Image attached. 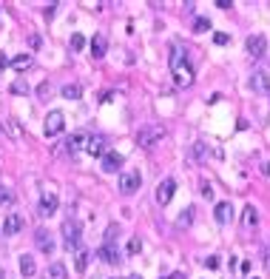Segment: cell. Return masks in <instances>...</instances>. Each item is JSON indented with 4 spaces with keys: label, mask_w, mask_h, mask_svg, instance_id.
Here are the masks:
<instances>
[{
    "label": "cell",
    "mask_w": 270,
    "mask_h": 279,
    "mask_svg": "<svg viewBox=\"0 0 270 279\" xmlns=\"http://www.w3.org/2000/svg\"><path fill=\"white\" fill-rule=\"evenodd\" d=\"M89 268V251H80L77 254V271H86Z\"/></svg>",
    "instance_id": "cell-31"
},
{
    "label": "cell",
    "mask_w": 270,
    "mask_h": 279,
    "mask_svg": "<svg viewBox=\"0 0 270 279\" xmlns=\"http://www.w3.org/2000/svg\"><path fill=\"white\" fill-rule=\"evenodd\" d=\"M0 279H6V271H3V268H0Z\"/></svg>",
    "instance_id": "cell-40"
},
{
    "label": "cell",
    "mask_w": 270,
    "mask_h": 279,
    "mask_svg": "<svg viewBox=\"0 0 270 279\" xmlns=\"http://www.w3.org/2000/svg\"><path fill=\"white\" fill-rule=\"evenodd\" d=\"M174 191H177V183H174L171 177H165V180L157 186V202L159 205H168L171 197H174Z\"/></svg>",
    "instance_id": "cell-11"
},
{
    "label": "cell",
    "mask_w": 270,
    "mask_h": 279,
    "mask_svg": "<svg viewBox=\"0 0 270 279\" xmlns=\"http://www.w3.org/2000/svg\"><path fill=\"white\" fill-rule=\"evenodd\" d=\"M6 66H9V57H6V54L0 51V69H6Z\"/></svg>",
    "instance_id": "cell-37"
},
{
    "label": "cell",
    "mask_w": 270,
    "mask_h": 279,
    "mask_svg": "<svg viewBox=\"0 0 270 279\" xmlns=\"http://www.w3.org/2000/svg\"><path fill=\"white\" fill-rule=\"evenodd\" d=\"M162 137H165V126H159V123H145V126L139 128V134H136L142 148H154Z\"/></svg>",
    "instance_id": "cell-2"
},
{
    "label": "cell",
    "mask_w": 270,
    "mask_h": 279,
    "mask_svg": "<svg viewBox=\"0 0 270 279\" xmlns=\"http://www.w3.org/2000/svg\"><path fill=\"white\" fill-rule=\"evenodd\" d=\"M191 151H193V157H196L199 163H205V160L211 157V148H208V142H202V140H199V142H193Z\"/></svg>",
    "instance_id": "cell-21"
},
{
    "label": "cell",
    "mask_w": 270,
    "mask_h": 279,
    "mask_svg": "<svg viewBox=\"0 0 270 279\" xmlns=\"http://www.w3.org/2000/svg\"><path fill=\"white\" fill-rule=\"evenodd\" d=\"M205 265H208V268H219V256H208V259H205Z\"/></svg>",
    "instance_id": "cell-34"
},
{
    "label": "cell",
    "mask_w": 270,
    "mask_h": 279,
    "mask_svg": "<svg viewBox=\"0 0 270 279\" xmlns=\"http://www.w3.org/2000/svg\"><path fill=\"white\" fill-rule=\"evenodd\" d=\"M245 46H248V54L253 60H262L265 54H268V37L265 35H250Z\"/></svg>",
    "instance_id": "cell-6"
},
{
    "label": "cell",
    "mask_w": 270,
    "mask_h": 279,
    "mask_svg": "<svg viewBox=\"0 0 270 279\" xmlns=\"http://www.w3.org/2000/svg\"><path fill=\"white\" fill-rule=\"evenodd\" d=\"M131 279H142V277H131Z\"/></svg>",
    "instance_id": "cell-41"
},
{
    "label": "cell",
    "mask_w": 270,
    "mask_h": 279,
    "mask_svg": "<svg viewBox=\"0 0 270 279\" xmlns=\"http://www.w3.org/2000/svg\"><path fill=\"white\" fill-rule=\"evenodd\" d=\"M162 279H185V274L182 271H174V274H168V277H162Z\"/></svg>",
    "instance_id": "cell-35"
},
{
    "label": "cell",
    "mask_w": 270,
    "mask_h": 279,
    "mask_svg": "<svg viewBox=\"0 0 270 279\" xmlns=\"http://www.w3.org/2000/svg\"><path fill=\"white\" fill-rule=\"evenodd\" d=\"M105 51H108V37L94 35V40H91V57L100 60V57H105Z\"/></svg>",
    "instance_id": "cell-14"
},
{
    "label": "cell",
    "mask_w": 270,
    "mask_h": 279,
    "mask_svg": "<svg viewBox=\"0 0 270 279\" xmlns=\"http://www.w3.org/2000/svg\"><path fill=\"white\" fill-rule=\"evenodd\" d=\"M11 92H14V94H29V83L14 80V83H11Z\"/></svg>",
    "instance_id": "cell-29"
},
{
    "label": "cell",
    "mask_w": 270,
    "mask_h": 279,
    "mask_svg": "<svg viewBox=\"0 0 270 279\" xmlns=\"http://www.w3.org/2000/svg\"><path fill=\"white\" fill-rule=\"evenodd\" d=\"M11 66H14L17 71L32 69V54H20V57H14V60H11Z\"/></svg>",
    "instance_id": "cell-24"
},
{
    "label": "cell",
    "mask_w": 270,
    "mask_h": 279,
    "mask_svg": "<svg viewBox=\"0 0 270 279\" xmlns=\"http://www.w3.org/2000/svg\"><path fill=\"white\" fill-rule=\"evenodd\" d=\"M253 279H256V277H253Z\"/></svg>",
    "instance_id": "cell-42"
},
{
    "label": "cell",
    "mask_w": 270,
    "mask_h": 279,
    "mask_svg": "<svg viewBox=\"0 0 270 279\" xmlns=\"http://www.w3.org/2000/svg\"><path fill=\"white\" fill-rule=\"evenodd\" d=\"M214 40H216V43H219V46H225V43H227V40H230V37H227L225 32H216V35H214Z\"/></svg>",
    "instance_id": "cell-33"
},
{
    "label": "cell",
    "mask_w": 270,
    "mask_h": 279,
    "mask_svg": "<svg viewBox=\"0 0 270 279\" xmlns=\"http://www.w3.org/2000/svg\"><path fill=\"white\" fill-rule=\"evenodd\" d=\"M250 86H253V92L268 94L270 92V74H268V71H256V74H253V80H250Z\"/></svg>",
    "instance_id": "cell-16"
},
{
    "label": "cell",
    "mask_w": 270,
    "mask_h": 279,
    "mask_svg": "<svg viewBox=\"0 0 270 279\" xmlns=\"http://www.w3.org/2000/svg\"><path fill=\"white\" fill-rule=\"evenodd\" d=\"M20 274H23L26 279L37 274V265H34V256H32V254H23V256H20Z\"/></svg>",
    "instance_id": "cell-19"
},
{
    "label": "cell",
    "mask_w": 270,
    "mask_h": 279,
    "mask_svg": "<svg viewBox=\"0 0 270 279\" xmlns=\"http://www.w3.org/2000/svg\"><path fill=\"white\" fill-rule=\"evenodd\" d=\"M86 151H89L91 157H102V154H105V140L97 137V134H94V137H89V145H86Z\"/></svg>",
    "instance_id": "cell-18"
},
{
    "label": "cell",
    "mask_w": 270,
    "mask_h": 279,
    "mask_svg": "<svg viewBox=\"0 0 270 279\" xmlns=\"http://www.w3.org/2000/svg\"><path fill=\"white\" fill-rule=\"evenodd\" d=\"M265 268H268V271H270V251H268V254H265Z\"/></svg>",
    "instance_id": "cell-39"
},
{
    "label": "cell",
    "mask_w": 270,
    "mask_h": 279,
    "mask_svg": "<svg viewBox=\"0 0 270 279\" xmlns=\"http://www.w3.org/2000/svg\"><path fill=\"white\" fill-rule=\"evenodd\" d=\"M123 165V154H117V151H105L100 157V168L105 171V174H117V168Z\"/></svg>",
    "instance_id": "cell-10"
},
{
    "label": "cell",
    "mask_w": 270,
    "mask_h": 279,
    "mask_svg": "<svg viewBox=\"0 0 270 279\" xmlns=\"http://www.w3.org/2000/svg\"><path fill=\"white\" fill-rule=\"evenodd\" d=\"M191 222H193V208H185L182 211V217L177 220V225H180V228H188Z\"/></svg>",
    "instance_id": "cell-26"
},
{
    "label": "cell",
    "mask_w": 270,
    "mask_h": 279,
    "mask_svg": "<svg viewBox=\"0 0 270 279\" xmlns=\"http://www.w3.org/2000/svg\"><path fill=\"white\" fill-rule=\"evenodd\" d=\"M97 256H100L102 262H108V265L120 262V251H117V245H114V242H102L100 251H97Z\"/></svg>",
    "instance_id": "cell-13"
},
{
    "label": "cell",
    "mask_w": 270,
    "mask_h": 279,
    "mask_svg": "<svg viewBox=\"0 0 270 279\" xmlns=\"http://www.w3.org/2000/svg\"><path fill=\"white\" fill-rule=\"evenodd\" d=\"M63 128H66V114L63 111H48L45 114V137H57V134H63Z\"/></svg>",
    "instance_id": "cell-3"
},
{
    "label": "cell",
    "mask_w": 270,
    "mask_h": 279,
    "mask_svg": "<svg viewBox=\"0 0 270 279\" xmlns=\"http://www.w3.org/2000/svg\"><path fill=\"white\" fill-rule=\"evenodd\" d=\"M57 205H60V197H57V191L45 188L43 197H40V217H51V214L57 211Z\"/></svg>",
    "instance_id": "cell-8"
},
{
    "label": "cell",
    "mask_w": 270,
    "mask_h": 279,
    "mask_svg": "<svg viewBox=\"0 0 270 279\" xmlns=\"http://www.w3.org/2000/svg\"><path fill=\"white\" fill-rule=\"evenodd\" d=\"M168 66H171V74H174V83H177V86L185 89V86H191L193 83V69H191V63L185 60V51H182L180 46L171 48Z\"/></svg>",
    "instance_id": "cell-1"
},
{
    "label": "cell",
    "mask_w": 270,
    "mask_h": 279,
    "mask_svg": "<svg viewBox=\"0 0 270 279\" xmlns=\"http://www.w3.org/2000/svg\"><path fill=\"white\" fill-rule=\"evenodd\" d=\"M23 228V217L20 214H6V220H3V236H14V233H20Z\"/></svg>",
    "instance_id": "cell-12"
},
{
    "label": "cell",
    "mask_w": 270,
    "mask_h": 279,
    "mask_svg": "<svg viewBox=\"0 0 270 279\" xmlns=\"http://www.w3.org/2000/svg\"><path fill=\"white\" fill-rule=\"evenodd\" d=\"M262 174H265V177H270V163H265V165H262Z\"/></svg>",
    "instance_id": "cell-38"
},
{
    "label": "cell",
    "mask_w": 270,
    "mask_h": 279,
    "mask_svg": "<svg viewBox=\"0 0 270 279\" xmlns=\"http://www.w3.org/2000/svg\"><path fill=\"white\" fill-rule=\"evenodd\" d=\"M202 197L214 199V188H211V183H205V180H202Z\"/></svg>",
    "instance_id": "cell-32"
},
{
    "label": "cell",
    "mask_w": 270,
    "mask_h": 279,
    "mask_svg": "<svg viewBox=\"0 0 270 279\" xmlns=\"http://www.w3.org/2000/svg\"><path fill=\"white\" fill-rule=\"evenodd\" d=\"M63 245H66L68 251L80 245V222L77 220H66L63 222Z\"/></svg>",
    "instance_id": "cell-5"
},
{
    "label": "cell",
    "mask_w": 270,
    "mask_h": 279,
    "mask_svg": "<svg viewBox=\"0 0 270 279\" xmlns=\"http://www.w3.org/2000/svg\"><path fill=\"white\" fill-rule=\"evenodd\" d=\"M3 131H6V134H9L11 140H20V126H17V120H3Z\"/></svg>",
    "instance_id": "cell-22"
},
{
    "label": "cell",
    "mask_w": 270,
    "mask_h": 279,
    "mask_svg": "<svg viewBox=\"0 0 270 279\" xmlns=\"http://www.w3.org/2000/svg\"><path fill=\"white\" fill-rule=\"evenodd\" d=\"M11 202H14V194H11V191H9L6 186H0V208H3V205L9 208Z\"/></svg>",
    "instance_id": "cell-25"
},
{
    "label": "cell",
    "mask_w": 270,
    "mask_h": 279,
    "mask_svg": "<svg viewBox=\"0 0 270 279\" xmlns=\"http://www.w3.org/2000/svg\"><path fill=\"white\" fill-rule=\"evenodd\" d=\"M214 217H216V222H219V225L230 222V217H233V205H230V202H219V205H216V211H214Z\"/></svg>",
    "instance_id": "cell-17"
},
{
    "label": "cell",
    "mask_w": 270,
    "mask_h": 279,
    "mask_svg": "<svg viewBox=\"0 0 270 279\" xmlns=\"http://www.w3.org/2000/svg\"><path fill=\"white\" fill-rule=\"evenodd\" d=\"M45 279H68V268L63 262H51L45 271Z\"/></svg>",
    "instance_id": "cell-20"
},
{
    "label": "cell",
    "mask_w": 270,
    "mask_h": 279,
    "mask_svg": "<svg viewBox=\"0 0 270 279\" xmlns=\"http://www.w3.org/2000/svg\"><path fill=\"white\" fill-rule=\"evenodd\" d=\"M139 251H142V242H139V236H131V239H128V256H136Z\"/></svg>",
    "instance_id": "cell-27"
},
{
    "label": "cell",
    "mask_w": 270,
    "mask_h": 279,
    "mask_svg": "<svg viewBox=\"0 0 270 279\" xmlns=\"http://www.w3.org/2000/svg\"><path fill=\"white\" fill-rule=\"evenodd\" d=\"M80 94H83V89H80L77 83H66L63 86V97L66 100H80Z\"/></svg>",
    "instance_id": "cell-23"
},
{
    "label": "cell",
    "mask_w": 270,
    "mask_h": 279,
    "mask_svg": "<svg viewBox=\"0 0 270 279\" xmlns=\"http://www.w3.org/2000/svg\"><path fill=\"white\" fill-rule=\"evenodd\" d=\"M193 32H211V20L208 17H196L193 20Z\"/></svg>",
    "instance_id": "cell-28"
},
{
    "label": "cell",
    "mask_w": 270,
    "mask_h": 279,
    "mask_svg": "<svg viewBox=\"0 0 270 279\" xmlns=\"http://www.w3.org/2000/svg\"><path fill=\"white\" fill-rule=\"evenodd\" d=\"M256 225H259V211L253 208V205H245V211H242V228L250 231V228H256Z\"/></svg>",
    "instance_id": "cell-15"
},
{
    "label": "cell",
    "mask_w": 270,
    "mask_h": 279,
    "mask_svg": "<svg viewBox=\"0 0 270 279\" xmlns=\"http://www.w3.org/2000/svg\"><path fill=\"white\" fill-rule=\"evenodd\" d=\"M37 94H40V97H48V83H43V86L37 89Z\"/></svg>",
    "instance_id": "cell-36"
},
{
    "label": "cell",
    "mask_w": 270,
    "mask_h": 279,
    "mask_svg": "<svg viewBox=\"0 0 270 279\" xmlns=\"http://www.w3.org/2000/svg\"><path fill=\"white\" fill-rule=\"evenodd\" d=\"M89 131H74L71 137L66 140V151L74 157V154H80V151H86V145H89Z\"/></svg>",
    "instance_id": "cell-7"
},
{
    "label": "cell",
    "mask_w": 270,
    "mask_h": 279,
    "mask_svg": "<svg viewBox=\"0 0 270 279\" xmlns=\"http://www.w3.org/2000/svg\"><path fill=\"white\" fill-rule=\"evenodd\" d=\"M34 245H37V251L45 254V256L54 254V239H51V233L45 231V228H37V231H34Z\"/></svg>",
    "instance_id": "cell-9"
},
{
    "label": "cell",
    "mask_w": 270,
    "mask_h": 279,
    "mask_svg": "<svg viewBox=\"0 0 270 279\" xmlns=\"http://www.w3.org/2000/svg\"><path fill=\"white\" fill-rule=\"evenodd\" d=\"M83 46H86V37L83 35H71V51H80Z\"/></svg>",
    "instance_id": "cell-30"
},
{
    "label": "cell",
    "mask_w": 270,
    "mask_h": 279,
    "mask_svg": "<svg viewBox=\"0 0 270 279\" xmlns=\"http://www.w3.org/2000/svg\"><path fill=\"white\" fill-rule=\"evenodd\" d=\"M139 186H142L139 171H120V191H123V194H136Z\"/></svg>",
    "instance_id": "cell-4"
}]
</instances>
